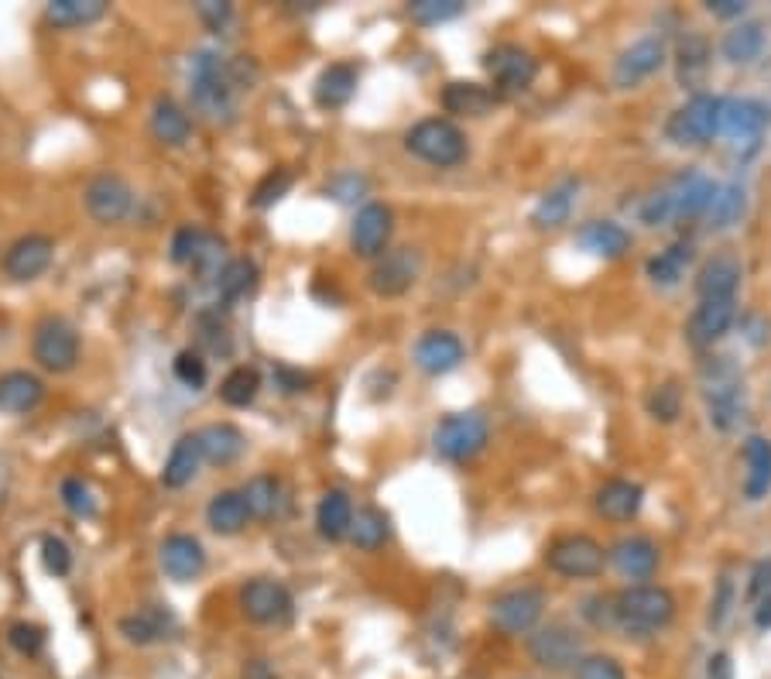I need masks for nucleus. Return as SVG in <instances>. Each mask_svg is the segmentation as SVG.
Segmentation results:
<instances>
[{
    "label": "nucleus",
    "instance_id": "f257e3e1",
    "mask_svg": "<svg viewBox=\"0 0 771 679\" xmlns=\"http://www.w3.org/2000/svg\"><path fill=\"white\" fill-rule=\"evenodd\" d=\"M240 66L220 52H196L189 62V100L192 110L210 124H230L237 117Z\"/></svg>",
    "mask_w": 771,
    "mask_h": 679
},
{
    "label": "nucleus",
    "instance_id": "f03ea898",
    "mask_svg": "<svg viewBox=\"0 0 771 679\" xmlns=\"http://www.w3.org/2000/svg\"><path fill=\"white\" fill-rule=\"evenodd\" d=\"M717 192V182L703 172H679L659 192H652L641 203V223L648 227H669L675 220H697L707 217V207Z\"/></svg>",
    "mask_w": 771,
    "mask_h": 679
},
{
    "label": "nucleus",
    "instance_id": "7ed1b4c3",
    "mask_svg": "<svg viewBox=\"0 0 771 679\" xmlns=\"http://www.w3.org/2000/svg\"><path fill=\"white\" fill-rule=\"evenodd\" d=\"M703 395H707V409L710 422L720 432H734L748 419V395H744V378L738 365L730 357H710L700 368Z\"/></svg>",
    "mask_w": 771,
    "mask_h": 679
},
{
    "label": "nucleus",
    "instance_id": "20e7f679",
    "mask_svg": "<svg viewBox=\"0 0 771 679\" xmlns=\"http://www.w3.org/2000/svg\"><path fill=\"white\" fill-rule=\"evenodd\" d=\"M675 618V597L665 587L638 583L614 597V628L628 635L662 631Z\"/></svg>",
    "mask_w": 771,
    "mask_h": 679
},
{
    "label": "nucleus",
    "instance_id": "39448f33",
    "mask_svg": "<svg viewBox=\"0 0 771 679\" xmlns=\"http://www.w3.org/2000/svg\"><path fill=\"white\" fill-rule=\"evenodd\" d=\"M404 148L435 169H453L467 158L463 131L453 121H445V117H425V121H419L404 134Z\"/></svg>",
    "mask_w": 771,
    "mask_h": 679
},
{
    "label": "nucleus",
    "instance_id": "423d86ee",
    "mask_svg": "<svg viewBox=\"0 0 771 679\" xmlns=\"http://www.w3.org/2000/svg\"><path fill=\"white\" fill-rule=\"evenodd\" d=\"M720 103L723 97L697 93L672 110L665 121V138L679 148H703L720 134Z\"/></svg>",
    "mask_w": 771,
    "mask_h": 679
},
{
    "label": "nucleus",
    "instance_id": "0eeeda50",
    "mask_svg": "<svg viewBox=\"0 0 771 679\" xmlns=\"http://www.w3.org/2000/svg\"><path fill=\"white\" fill-rule=\"evenodd\" d=\"M771 128V107L761 100H723L720 103V138L741 151L751 154L761 148L764 134Z\"/></svg>",
    "mask_w": 771,
    "mask_h": 679
},
{
    "label": "nucleus",
    "instance_id": "6e6552de",
    "mask_svg": "<svg viewBox=\"0 0 771 679\" xmlns=\"http://www.w3.org/2000/svg\"><path fill=\"white\" fill-rule=\"evenodd\" d=\"M487 436H491V426L480 412H453L435 426L432 447L442 460L467 463L487 447Z\"/></svg>",
    "mask_w": 771,
    "mask_h": 679
},
{
    "label": "nucleus",
    "instance_id": "1a4fd4ad",
    "mask_svg": "<svg viewBox=\"0 0 771 679\" xmlns=\"http://www.w3.org/2000/svg\"><path fill=\"white\" fill-rule=\"evenodd\" d=\"M31 353H34L38 368H46L49 375H66L79 361V337L62 316H46L42 323L34 327Z\"/></svg>",
    "mask_w": 771,
    "mask_h": 679
},
{
    "label": "nucleus",
    "instance_id": "9d476101",
    "mask_svg": "<svg viewBox=\"0 0 771 679\" xmlns=\"http://www.w3.org/2000/svg\"><path fill=\"white\" fill-rule=\"evenodd\" d=\"M545 563L552 573L570 577V580H590L603 570L607 552L597 539L590 536H562L549 546Z\"/></svg>",
    "mask_w": 771,
    "mask_h": 679
},
{
    "label": "nucleus",
    "instance_id": "9b49d317",
    "mask_svg": "<svg viewBox=\"0 0 771 679\" xmlns=\"http://www.w3.org/2000/svg\"><path fill=\"white\" fill-rule=\"evenodd\" d=\"M545 615V593L539 587H514L494 597L491 605V625L504 635H524L532 631Z\"/></svg>",
    "mask_w": 771,
    "mask_h": 679
},
{
    "label": "nucleus",
    "instance_id": "f8f14e48",
    "mask_svg": "<svg viewBox=\"0 0 771 679\" xmlns=\"http://www.w3.org/2000/svg\"><path fill=\"white\" fill-rule=\"evenodd\" d=\"M529 656L542 669L562 672V669H573L583 659V642L570 625H545L535 635H529Z\"/></svg>",
    "mask_w": 771,
    "mask_h": 679
},
{
    "label": "nucleus",
    "instance_id": "ddd939ff",
    "mask_svg": "<svg viewBox=\"0 0 771 679\" xmlns=\"http://www.w3.org/2000/svg\"><path fill=\"white\" fill-rule=\"evenodd\" d=\"M483 69H487V76L494 79V87L504 90V93L529 90L535 83V76H539V62L521 46H494L491 52L483 56Z\"/></svg>",
    "mask_w": 771,
    "mask_h": 679
},
{
    "label": "nucleus",
    "instance_id": "4468645a",
    "mask_svg": "<svg viewBox=\"0 0 771 679\" xmlns=\"http://www.w3.org/2000/svg\"><path fill=\"white\" fill-rule=\"evenodd\" d=\"M240 608L254 625H286L292 618V593L278 580H251L240 590Z\"/></svg>",
    "mask_w": 771,
    "mask_h": 679
},
{
    "label": "nucleus",
    "instance_id": "2eb2a0df",
    "mask_svg": "<svg viewBox=\"0 0 771 679\" xmlns=\"http://www.w3.org/2000/svg\"><path fill=\"white\" fill-rule=\"evenodd\" d=\"M391 227H394V217L384 203H368L360 207L357 217H353V227H350V248L368 258V261H378L384 251H388V241H391Z\"/></svg>",
    "mask_w": 771,
    "mask_h": 679
},
{
    "label": "nucleus",
    "instance_id": "dca6fc26",
    "mask_svg": "<svg viewBox=\"0 0 771 679\" xmlns=\"http://www.w3.org/2000/svg\"><path fill=\"white\" fill-rule=\"evenodd\" d=\"M83 196H87V210L97 223H120L134 207V189L120 176H110V172L90 179Z\"/></svg>",
    "mask_w": 771,
    "mask_h": 679
},
{
    "label": "nucleus",
    "instance_id": "f3484780",
    "mask_svg": "<svg viewBox=\"0 0 771 679\" xmlns=\"http://www.w3.org/2000/svg\"><path fill=\"white\" fill-rule=\"evenodd\" d=\"M419 254L412 248H394V251H384L374 268H371V289L378 296H401V292H409L415 286V278H419Z\"/></svg>",
    "mask_w": 771,
    "mask_h": 679
},
{
    "label": "nucleus",
    "instance_id": "a211bd4d",
    "mask_svg": "<svg viewBox=\"0 0 771 679\" xmlns=\"http://www.w3.org/2000/svg\"><path fill=\"white\" fill-rule=\"evenodd\" d=\"M662 66H665V42L655 34H648V38H641V42H634L631 49H624L621 59L614 62V87L631 90L641 83V79L655 76Z\"/></svg>",
    "mask_w": 771,
    "mask_h": 679
},
{
    "label": "nucleus",
    "instance_id": "6ab92c4d",
    "mask_svg": "<svg viewBox=\"0 0 771 679\" xmlns=\"http://www.w3.org/2000/svg\"><path fill=\"white\" fill-rule=\"evenodd\" d=\"M52 254H56L52 237H46V233L18 237L4 254V271H8V278H14V282H31V278H38L52 264Z\"/></svg>",
    "mask_w": 771,
    "mask_h": 679
},
{
    "label": "nucleus",
    "instance_id": "aec40b11",
    "mask_svg": "<svg viewBox=\"0 0 771 679\" xmlns=\"http://www.w3.org/2000/svg\"><path fill=\"white\" fill-rule=\"evenodd\" d=\"M738 319V299H710V302H700L693 319H689V343L693 347H713L717 340H723L730 333V327H734Z\"/></svg>",
    "mask_w": 771,
    "mask_h": 679
},
{
    "label": "nucleus",
    "instance_id": "412c9836",
    "mask_svg": "<svg viewBox=\"0 0 771 679\" xmlns=\"http://www.w3.org/2000/svg\"><path fill=\"white\" fill-rule=\"evenodd\" d=\"M463 340L457 333H445V330H429L419 343H415V365L419 371L439 378V375H450L463 365Z\"/></svg>",
    "mask_w": 771,
    "mask_h": 679
},
{
    "label": "nucleus",
    "instance_id": "4be33fe9",
    "mask_svg": "<svg viewBox=\"0 0 771 679\" xmlns=\"http://www.w3.org/2000/svg\"><path fill=\"white\" fill-rule=\"evenodd\" d=\"M161 570H166L176 583H192L207 570V552H202L199 539L192 536H169L161 542Z\"/></svg>",
    "mask_w": 771,
    "mask_h": 679
},
{
    "label": "nucleus",
    "instance_id": "5701e85b",
    "mask_svg": "<svg viewBox=\"0 0 771 679\" xmlns=\"http://www.w3.org/2000/svg\"><path fill=\"white\" fill-rule=\"evenodd\" d=\"M741 261L730 258V254H717L710 258L700 274H697V292H700V302H710V299H738V289H741Z\"/></svg>",
    "mask_w": 771,
    "mask_h": 679
},
{
    "label": "nucleus",
    "instance_id": "b1692460",
    "mask_svg": "<svg viewBox=\"0 0 771 679\" xmlns=\"http://www.w3.org/2000/svg\"><path fill=\"white\" fill-rule=\"evenodd\" d=\"M611 563L628 580H648L659 570V546L644 536H628L611 546Z\"/></svg>",
    "mask_w": 771,
    "mask_h": 679
},
{
    "label": "nucleus",
    "instance_id": "393cba45",
    "mask_svg": "<svg viewBox=\"0 0 771 679\" xmlns=\"http://www.w3.org/2000/svg\"><path fill=\"white\" fill-rule=\"evenodd\" d=\"M46 385L42 378H34L28 371H8L0 375V412L8 416H28L42 406Z\"/></svg>",
    "mask_w": 771,
    "mask_h": 679
},
{
    "label": "nucleus",
    "instance_id": "a878e982",
    "mask_svg": "<svg viewBox=\"0 0 771 679\" xmlns=\"http://www.w3.org/2000/svg\"><path fill=\"white\" fill-rule=\"evenodd\" d=\"M196 443H199L202 460H210L217 467H230L243 453V447H248V439H243V432L230 422H210L196 432Z\"/></svg>",
    "mask_w": 771,
    "mask_h": 679
},
{
    "label": "nucleus",
    "instance_id": "bb28decb",
    "mask_svg": "<svg viewBox=\"0 0 771 679\" xmlns=\"http://www.w3.org/2000/svg\"><path fill=\"white\" fill-rule=\"evenodd\" d=\"M577 241L583 251L597 254V258H607V261H618L631 251V233L614 223V220H590L580 233Z\"/></svg>",
    "mask_w": 771,
    "mask_h": 679
},
{
    "label": "nucleus",
    "instance_id": "cd10ccee",
    "mask_svg": "<svg viewBox=\"0 0 771 679\" xmlns=\"http://www.w3.org/2000/svg\"><path fill=\"white\" fill-rule=\"evenodd\" d=\"M357 93V69L350 62H333L316 79V103L322 110H340Z\"/></svg>",
    "mask_w": 771,
    "mask_h": 679
},
{
    "label": "nucleus",
    "instance_id": "c85d7f7f",
    "mask_svg": "<svg viewBox=\"0 0 771 679\" xmlns=\"http://www.w3.org/2000/svg\"><path fill=\"white\" fill-rule=\"evenodd\" d=\"M744 498L748 501H764L771 495V439L751 436L744 443Z\"/></svg>",
    "mask_w": 771,
    "mask_h": 679
},
{
    "label": "nucleus",
    "instance_id": "c756f323",
    "mask_svg": "<svg viewBox=\"0 0 771 679\" xmlns=\"http://www.w3.org/2000/svg\"><path fill=\"white\" fill-rule=\"evenodd\" d=\"M577 192H580V182H577V179H565V182L552 186V189L539 199V203H535L532 223H535L539 230H555V227H562L565 220H570L573 207H577Z\"/></svg>",
    "mask_w": 771,
    "mask_h": 679
},
{
    "label": "nucleus",
    "instance_id": "7c9ffc66",
    "mask_svg": "<svg viewBox=\"0 0 771 679\" xmlns=\"http://www.w3.org/2000/svg\"><path fill=\"white\" fill-rule=\"evenodd\" d=\"M151 134L158 144H166V148H182L192 134V121H189V113L169 100V97H161L151 110Z\"/></svg>",
    "mask_w": 771,
    "mask_h": 679
},
{
    "label": "nucleus",
    "instance_id": "2f4dec72",
    "mask_svg": "<svg viewBox=\"0 0 771 679\" xmlns=\"http://www.w3.org/2000/svg\"><path fill=\"white\" fill-rule=\"evenodd\" d=\"M644 491L631 481H607L597 491V511L611 522H631V518L641 511Z\"/></svg>",
    "mask_w": 771,
    "mask_h": 679
},
{
    "label": "nucleus",
    "instance_id": "473e14b6",
    "mask_svg": "<svg viewBox=\"0 0 771 679\" xmlns=\"http://www.w3.org/2000/svg\"><path fill=\"white\" fill-rule=\"evenodd\" d=\"M748 213V189L741 182H723L717 186L710 207H707V227L710 230H730L741 223Z\"/></svg>",
    "mask_w": 771,
    "mask_h": 679
},
{
    "label": "nucleus",
    "instance_id": "72a5a7b5",
    "mask_svg": "<svg viewBox=\"0 0 771 679\" xmlns=\"http://www.w3.org/2000/svg\"><path fill=\"white\" fill-rule=\"evenodd\" d=\"M316 526H319V536L330 539V542H340L343 536H350V526H353V501L347 491H327L316 508Z\"/></svg>",
    "mask_w": 771,
    "mask_h": 679
},
{
    "label": "nucleus",
    "instance_id": "f704fd0d",
    "mask_svg": "<svg viewBox=\"0 0 771 679\" xmlns=\"http://www.w3.org/2000/svg\"><path fill=\"white\" fill-rule=\"evenodd\" d=\"M442 107L457 117H487L498 107V93L480 83H450L442 90Z\"/></svg>",
    "mask_w": 771,
    "mask_h": 679
},
{
    "label": "nucleus",
    "instance_id": "c9c22d12",
    "mask_svg": "<svg viewBox=\"0 0 771 679\" xmlns=\"http://www.w3.org/2000/svg\"><path fill=\"white\" fill-rule=\"evenodd\" d=\"M172 615L169 611H161V608H144L138 615H128V618H120V635L128 638L131 646H154L161 642V638H169L172 631Z\"/></svg>",
    "mask_w": 771,
    "mask_h": 679
},
{
    "label": "nucleus",
    "instance_id": "e433bc0d",
    "mask_svg": "<svg viewBox=\"0 0 771 679\" xmlns=\"http://www.w3.org/2000/svg\"><path fill=\"white\" fill-rule=\"evenodd\" d=\"M199 463H202V453H199V443H196V432H186L179 443L172 447L169 460H166V470H161V485L172 488V491L192 485L196 473H199Z\"/></svg>",
    "mask_w": 771,
    "mask_h": 679
},
{
    "label": "nucleus",
    "instance_id": "4c0bfd02",
    "mask_svg": "<svg viewBox=\"0 0 771 679\" xmlns=\"http://www.w3.org/2000/svg\"><path fill=\"white\" fill-rule=\"evenodd\" d=\"M207 522L217 536H237V532L248 529L251 511H248V505H243L240 491H220V495H213V501L207 508Z\"/></svg>",
    "mask_w": 771,
    "mask_h": 679
},
{
    "label": "nucleus",
    "instance_id": "58836bf2",
    "mask_svg": "<svg viewBox=\"0 0 771 679\" xmlns=\"http://www.w3.org/2000/svg\"><path fill=\"white\" fill-rule=\"evenodd\" d=\"M258 289V264L248 258H233L217 278V296L223 306H233L240 299H248Z\"/></svg>",
    "mask_w": 771,
    "mask_h": 679
},
{
    "label": "nucleus",
    "instance_id": "ea45409f",
    "mask_svg": "<svg viewBox=\"0 0 771 679\" xmlns=\"http://www.w3.org/2000/svg\"><path fill=\"white\" fill-rule=\"evenodd\" d=\"M764 52V28L758 21H741L723 34V56L734 66H748Z\"/></svg>",
    "mask_w": 771,
    "mask_h": 679
},
{
    "label": "nucleus",
    "instance_id": "a19ab883",
    "mask_svg": "<svg viewBox=\"0 0 771 679\" xmlns=\"http://www.w3.org/2000/svg\"><path fill=\"white\" fill-rule=\"evenodd\" d=\"M107 14V0H52L46 18L56 28H87Z\"/></svg>",
    "mask_w": 771,
    "mask_h": 679
},
{
    "label": "nucleus",
    "instance_id": "79ce46f5",
    "mask_svg": "<svg viewBox=\"0 0 771 679\" xmlns=\"http://www.w3.org/2000/svg\"><path fill=\"white\" fill-rule=\"evenodd\" d=\"M689 264H693V244L679 241V244H669L665 251H659L652 261H648V278H652L655 286H675Z\"/></svg>",
    "mask_w": 771,
    "mask_h": 679
},
{
    "label": "nucleus",
    "instance_id": "37998d69",
    "mask_svg": "<svg viewBox=\"0 0 771 679\" xmlns=\"http://www.w3.org/2000/svg\"><path fill=\"white\" fill-rule=\"evenodd\" d=\"M240 498H243V505H248L251 518H271V515L278 511V505H281V485H278V477H271V473L251 477V481L243 485Z\"/></svg>",
    "mask_w": 771,
    "mask_h": 679
},
{
    "label": "nucleus",
    "instance_id": "c03bdc74",
    "mask_svg": "<svg viewBox=\"0 0 771 679\" xmlns=\"http://www.w3.org/2000/svg\"><path fill=\"white\" fill-rule=\"evenodd\" d=\"M223 268H227V244L220 241L217 233L202 230V241H199V248H196V254L189 261V271L199 278V282H217Z\"/></svg>",
    "mask_w": 771,
    "mask_h": 679
},
{
    "label": "nucleus",
    "instance_id": "a18cd8bd",
    "mask_svg": "<svg viewBox=\"0 0 771 679\" xmlns=\"http://www.w3.org/2000/svg\"><path fill=\"white\" fill-rule=\"evenodd\" d=\"M350 539L357 549H381L388 542V515H381L378 508H363L353 511V526H350Z\"/></svg>",
    "mask_w": 771,
    "mask_h": 679
},
{
    "label": "nucleus",
    "instance_id": "49530a36",
    "mask_svg": "<svg viewBox=\"0 0 771 679\" xmlns=\"http://www.w3.org/2000/svg\"><path fill=\"white\" fill-rule=\"evenodd\" d=\"M261 391V375L254 368H233L220 381V398L230 409H248Z\"/></svg>",
    "mask_w": 771,
    "mask_h": 679
},
{
    "label": "nucleus",
    "instance_id": "de8ad7c7",
    "mask_svg": "<svg viewBox=\"0 0 771 679\" xmlns=\"http://www.w3.org/2000/svg\"><path fill=\"white\" fill-rule=\"evenodd\" d=\"M707 59H710V46L703 34H689L685 42L679 46V79L685 87H697L703 72H707Z\"/></svg>",
    "mask_w": 771,
    "mask_h": 679
},
{
    "label": "nucleus",
    "instance_id": "09e8293b",
    "mask_svg": "<svg viewBox=\"0 0 771 679\" xmlns=\"http://www.w3.org/2000/svg\"><path fill=\"white\" fill-rule=\"evenodd\" d=\"M463 0H412L409 4V14H412V21H419V24H425V28H432V24H442V21H453V18H460L463 14Z\"/></svg>",
    "mask_w": 771,
    "mask_h": 679
},
{
    "label": "nucleus",
    "instance_id": "8fccbe9b",
    "mask_svg": "<svg viewBox=\"0 0 771 679\" xmlns=\"http://www.w3.org/2000/svg\"><path fill=\"white\" fill-rule=\"evenodd\" d=\"M292 189V172L289 169H274V172H268L261 182H258V189H254V199L251 203L258 207V210H264V207H274L281 196H286Z\"/></svg>",
    "mask_w": 771,
    "mask_h": 679
},
{
    "label": "nucleus",
    "instance_id": "3c124183",
    "mask_svg": "<svg viewBox=\"0 0 771 679\" xmlns=\"http://www.w3.org/2000/svg\"><path fill=\"white\" fill-rule=\"evenodd\" d=\"M573 679H628L621 662L611 656H583L573 666Z\"/></svg>",
    "mask_w": 771,
    "mask_h": 679
},
{
    "label": "nucleus",
    "instance_id": "603ef678",
    "mask_svg": "<svg viewBox=\"0 0 771 679\" xmlns=\"http://www.w3.org/2000/svg\"><path fill=\"white\" fill-rule=\"evenodd\" d=\"M62 501L76 518H93L97 515L93 495H90L87 481H79V477H66V481H62Z\"/></svg>",
    "mask_w": 771,
    "mask_h": 679
},
{
    "label": "nucleus",
    "instance_id": "864d4df0",
    "mask_svg": "<svg viewBox=\"0 0 771 679\" xmlns=\"http://www.w3.org/2000/svg\"><path fill=\"white\" fill-rule=\"evenodd\" d=\"M679 409H682V395L679 388L669 381V385H659L652 391V398H648V412H652L659 422H675L679 419Z\"/></svg>",
    "mask_w": 771,
    "mask_h": 679
},
{
    "label": "nucleus",
    "instance_id": "5fc2aeb1",
    "mask_svg": "<svg viewBox=\"0 0 771 679\" xmlns=\"http://www.w3.org/2000/svg\"><path fill=\"white\" fill-rule=\"evenodd\" d=\"M8 642H11V649H18L21 656H38L46 649V628H38V625H31V621H18V625H11V631H8Z\"/></svg>",
    "mask_w": 771,
    "mask_h": 679
},
{
    "label": "nucleus",
    "instance_id": "6e6d98bb",
    "mask_svg": "<svg viewBox=\"0 0 771 679\" xmlns=\"http://www.w3.org/2000/svg\"><path fill=\"white\" fill-rule=\"evenodd\" d=\"M176 378L186 388H202V385H207V361H202L196 350H182L176 357Z\"/></svg>",
    "mask_w": 771,
    "mask_h": 679
},
{
    "label": "nucleus",
    "instance_id": "4d7b16f0",
    "mask_svg": "<svg viewBox=\"0 0 771 679\" xmlns=\"http://www.w3.org/2000/svg\"><path fill=\"white\" fill-rule=\"evenodd\" d=\"M42 563H46V570H49L52 577H66V573L72 570V552H69V546H66L62 539L49 536V539L42 542Z\"/></svg>",
    "mask_w": 771,
    "mask_h": 679
},
{
    "label": "nucleus",
    "instance_id": "13d9d810",
    "mask_svg": "<svg viewBox=\"0 0 771 679\" xmlns=\"http://www.w3.org/2000/svg\"><path fill=\"white\" fill-rule=\"evenodd\" d=\"M199 241H202V230H199V227H182V230H176V237H172V261L182 264V268H189V261H192Z\"/></svg>",
    "mask_w": 771,
    "mask_h": 679
},
{
    "label": "nucleus",
    "instance_id": "bf43d9fd",
    "mask_svg": "<svg viewBox=\"0 0 771 679\" xmlns=\"http://www.w3.org/2000/svg\"><path fill=\"white\" fill-rule=\"evenodd\" d=\"M327 192L337 199V203H353V199H360L363 192H368V179L357 176V172H347V176L333 179Z\"/></svg>",
    "mask_w": 771,
    "mask_h": 679
},
{
    "label": "nucleus",
    "instance_id": "052dcab7",
    "mask_svg": "<svg viewBox=\"0 0 771 679\" xmlns=\"http://www.w3.org/2000/svg\"><path fill=\"white\" fill-rule=\"evenodd\" d=\"M196 14L202 18V24H207L210 31H223L227 21L233 18V8L223 4V0H202V4H196Z\"/></svg>",
    "mask_w": 771,
    "mask_h": 679
},
{
    "label": "nucleus",
    "instance_id": "680f3d73",
    "mask_svg": "<svg viewBox=\"0 0 771 679\" xmlns=\"http://www.w3.org/2000/svg\"><path fill=\"white\" fill-rule=\"evenodd\" d=\"M764 597H771V559L754 563L751 580H748V601L758 605V601H764Z\"/></svg>",
    "mask_w": 771,
    "mask_h": 679
},
{
    "label": "nucleus",
    "instance_id": "e2e57ef3",
    "mask_svg": "<svg viewBox=\"0 0 771 679\" xmlns=\"http://www.w3.org/2000/svg\"><path fill=\"white\" fill-rule=\"evenodd\" d=\"M730 601H734V583H730L727 577H720L717 583V597H713V605H710V625L720 628L730 615Z\"/></svg>",
    "mask_w": 771,
    "mask_h": 679
},
{
    "label": "nucleus",
    "instance_id": "0e129e2a",
    "mask_svg": "<svg viewBox=\"0 0 771 679\" xmlns=\"http://www.w3.org/2000/svg\"><path fill=\"white\" fill-rule=\"evenodd\" d=\"M707 11L713 18H744L748 4H744V0H707Z\"/></svg>",
    "mask_w": 771,
    "mask_h": 679
},
{
    "label": "nucleus",
    "instance_id": "69168bd1",
    "mask_svg": "<svg viewBox=\"0 0 771 679\" xmlns=\"http://www.w3.org/2000/svg\"><path fill=\"white\" fill-rule=\"evenodd\" d=\"M710 679H730V672H734V666H730V656H710Z\"/></svg>",
    "mask_w": 771,
    "mask_h": 679
},
{
    "label": "nucleus",
    "instance_id": "338daca9",
    "mask_svg": "<svg viewBox=\"0 0 771 679\" xmlns=\"http://www.w3.org/2000/svg\"><path fill=\"white\" fill-rule=\"evenodd\" d=\"M754 625H758V628H768V625H771V597L758 601V608H754Z\"/></svg>",
    "mask_w": 771,
    "mask_h": 679
}]
</instances>
